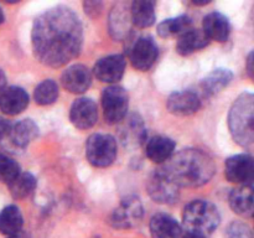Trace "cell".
<instances>
[{"instance_id":"cell-18","label":"cell","mask_w":254,"mask_h":238,"mask_svg":"<svg viewBox=\"0 0 254 238\" xmlns=\"http://www.w3.org/2000/svg\"><path fill=\"white\" fill-rule=\"evenodd\" d=\"M175 141L168 136L156 135L149 139L145 146V154L153 163L165 164L175 151Z\"/></svg>"},{"instance_id":"cell-37","label":"cell","mask_w":254,"mask_h":238,"mask_svg":"<svg viewBox=\"0 0 254 238\" xmlns=\"http://www.w3.org/2000/svg\"><path fill=\"white\" fill-rule=\"evenodd\" d=\"M208 2H210V0H193L195 5H207Z\"/></svg>"},{"instance_id":"cell-39","label":"cell","mask_w":254,"mask_h":238,"mask_svg":"<svg viewBox=\"0 0 254 238\" xmlns=\"http://www.w3.org/2000/svg\"><path fill=\"white\" fill-rule=\"evenodd\" d=\"M253 217H254V213H253Z\"/></svg>"},{"instance_id":"cell-8","label":"cell","mask_w":254,"mask_h":238,"mask_svg":"<svg viewBox=\"0 0 254 238\" xmlns=\"http://www.w3.org/2000/svg\"><path fill=\"white\" fill-rule=\"evenodd\" d=\"M159 50L158 45L153 37L143 36L139 37L130 49L129 59L131 64L138 71H148L158 59Z\"/></svg>"},{"instance_id":"cell-14","label":"cell","mask_w":254,"mask_h":238,"mask_svg":"<svg viewBox=\"0 0 254 238\" xmlns=\"http://www.w3.org/2000/svg\"><path fill=\"white\" fill-rule=\"evenodd\" d=\"M61 82L66 91L73 94H81L91 87L92 73L83 64H73L62 73Z\"/></svg>"},{"instance_id":"cell-34","label":"cell","mask_w":254,"mask_h":238,"mask_svg":"<svg viewBox=\"0 0 254 238\" xmlns=\"http://www.w3.org/2000/svg\"><path fill=\"white\" fill-rule=\"evenodd\" d=\"M181 238H206V236L202 235V233L192 232V231H186Z\"/></svg>"},{"instance_id":"cell-33","label":"cell","mask_w":254,"mask_h":238,"mask_svg":"<svg viewBox=\"0 0 254 238\" xmlns=\"http://www.w3.org/2000/svg\"><path fill=\"white\" fill-rule=\"evenodd\" d=\"M10 128H11V125H10L9 121L0 117V141L4 138H6V136H9Z\"/></svg>"},{"instance_id":"cell-16","label":"cell","mask_w":254,"mask_h":238,"mask_svg":"<svg viewBox=\"0 0 254 238\" xmlns=\"http://www.w3.org/2000/svg\"><path fill=\"white\" fill-rule=\"evenodd\" d=\"M202 31L205 32L208 40L226 42L231 34V24L225 15L213 11L203 17Z\"/></svg>"},{"instance_id":"cell-27","label":"cell","mask_w":254,"mask_h":238,"mask_svg":"<svg viewBox=\"0 0 254 238\" xmlns=\"http://www.w3.org/2000/svg\"><path fill=\"white\" fill-rule=\"evenodd\" d=\"M59 98V86L52 79H45L36 86L34 99L39 106H50Z\"/></svg>"},{"instance_id":"cell-38","label":"cell","mask_w":254,"mask_h":238,"mask_svg":"<svg viewBox=\"0 0 254 238\" xmlns=\"http://www.w3.org/2000/svg\"><path fill=\"white\" fill-rule=\"evenodd\" d=\"M2 21H4V14H2L1 9H0V25H1Z\"/></svg>"},{"instance_id":"cell-29","label":"cell","mask_w":254,"mask_h":238,"mask_svg":"<svg viewBox=\"0 0 254 238\" xmlns=\"http://www.w3.org/2000/svg\"><path fill=\"white\" fill-rule=\"evenodd\" d=\"M114 19L111 17V21H109V26H111V32L116 39H122V37L126 35V31H128V22L130 19L127 12L121 11V10L117 7V10L113 11Z\"/></svg>"},{"instance_id":"cell-12","label":"cell","mask_w":254,"mask_h":238,"mask_svg":"<svg viewBox=\"0 0 254 238\" xmlns=\"http://www.w3.org/2000/svg\"><path fill=\"white\" fill-rule=\"evenodd\" d=\"M127 60L123 55H109L94 64L93 73L101 82L117 83L126 71Z\"/></svg>"},{"instance_id":"cell-7","label":"cell","mask_w":254,"mask_h":238,"mask_svg":"<svg viewBox=\"0 0 254 238\" xmlns=\"http://www.w3.org/2000/svg\"><path fill=\"white\" fill-rule=\"evenodd\" d=\"M225 175L230 182L254 190V158L250 154L230 156L225 163Z\"/></svg>"},{"instance_id":"cell-5","label":"cell","mask_w":254,"mask_h":238,"mask_svg":"<svg viewBox=\"0 0 254 238\" xmlns=\"http://www.w3.org/2000/svg\"><path fill=\"white\" fill-rule=\"evenodd\" d=\"M86 158L94 168H108L117 158V141L109 134H92L86 141Z\"/></svg>"},{"instance_id":"cell-19","label":"cell","mask_w":254,"mask_h":238,"mask_svg":"<svg viewBox=\"0 0 254 238\" xmlns=\"http://www.w3.org/2000/svg\"><path fill=\"white\" fill-rule=\"evenodd\" d=\"M233 73L227 68H216L201 81V92L205 97L216 96L232 82Z\"/></svg>"},{"instance_id":"cell-30","label":"cell","mask_w":254,"mask_h":238,"mask_svg":"<svg viewBox=\"0 0 254 238\" xmlns=\"http://www.w3.org/2000/svg\"><path fill=\"white\" fill-rule=\"evenodd\" d=\"M225 238H253V232L247 223L233 221L226 228Z\"/></svg>"},{"instance_id":"cell-20","label":"cell","mask_w":254,"mask_h":238,"mask_svg":"<svg viewBox=\"0 0 254 238\" xmlns=\"http://www.w3.org/2000/svg\"><path fill=\"white\" fill-rule=\"evenodd\" d=\"M231 210L240 216H248L254 213V190L248 186H240L233 188L228 197Z\"/></svg>"},{"instance_id":"cell-6","label":"cell","mask_w":254,"mask_h":238,"mask_svg":"<svg viewBox=\"0 0 254 238\" xmlns=\"http://www.w3.org/2000/svg\"><path fill=\"white\" fill-rule=\"evenodd\" d=\"M102 107L104 119L108 124H118L127 117L129 97L126 89L117 84L104 88L102 92Z\"/></svg>"},{"instance_id":"cell-1","label":"cell","mask_w":254,"mask_h":238,"mask_svg":"<svg viewBox=\"0 0 254 238\" xmlns=\"http://www.w3.org/2000/svg\"><path fill=\"white\" fill-rule=\"evenodd\" d=\"M31 42L35 57L41 63L54 68L62 67L81 52L82 24L69 7H52L35 19Z\"/></svg>"},{"instance_id":"cell-22","label":"cell","mask_w":254,"mask_h":238,"mask_svg":"<svg viewBox=\"0 0 254 238\" xmlns=\"http://www.w3.org/2000/svg\"><path fill=\"white\" fill-rule=\"evenodd\" d=\"M131 22L139 29H146L155 22V4L150 0H135L130 7Z\"/></svg>"},{"instance_id":"cell-21","label":"cell","mask_w":254,"mask_h":238,"mask_svg":"<svg viewBox=\"0 0 254 238\" xmlns=\"http://www.w3.org/2000/svg\"><path fill=\"white\" fill-rule=\"evenodd\" d=\"M210 40L206 36L205 32L201 30L190 29L189 31L184 32L179 36L178 44H176V51L181 56H189L198 50L205 49L208 45Z\"/></svg>"},{"instance_id":"cell-4","label":"cell","mask_w":254,"mask_h":238,"mask_svg":"<svg viewBox=\"0 0 254 238\" xmlns=\"http://www.w3.org/2000/svg\"><path fill=\"white\" fill-rule=\"evenodd\" d=\"M221 216L217 207L203 200L192 201L185 206L183 212V225L186 231L207 236L220 226Z\"/></svg>"},{"instance_id":"cell-15","label":"cell","mask_w":254,"mask_h":238,"mask_svg":"<svg viewBox=\"0 0 254 238\" xmlns=\"http://www.w3.org/2000/svg\"><path fill=\"white\" fill-rule=\"evenodd\" d=\"M29 94L24 88L16 86L6 87L0 93V111L6 116H16L29 106Z\"/></svg>"},{"instance_id":"cell-32","label":"cell","mask_w":254,"mask_h":238,"mask_svg":"<svg viewBox=\"0 0 254 238\" xmlns=\"http://www.w3.org/2000/svg\"><path fill=\"white\" fill-rule=\"evenodd\" d=\"M246 71H247L248 77L254 82V50L248 54L247 60H246Z\"/></svg>"},{"instance_id":"cell-23","label":"cell","mask_w":254,"mask_h":238,"mask_svg":"<svg viewBox=\"0 0 254 238\" xmlns=\"http://www.w3.org/2000/svg\"><path fill=\"white\" fill-rule=\"evenodd\" d=\"M39 135V126L31 119H22L10 128L9 138L20 148H25Z\"/></svg>"},{"instance_id":"cell-35","label":"cell","mask_w":254,"mask_h":238,"mask_svg":"<svg viewBox=\"0 0 254 238\" xmlns=\"http://www.w3.org/2000/svg\"><path fill=\"white\" fill-rule=\"evenodd\" d=\"M6 238H31V236L29 235L27 232H25V231H19V232L14 233V235L11 236H7Z\"/></svg>"},{"instance_id":"cell-11","label":"cell","mask_w":254,"mask_h":238,"mask_svg":"<svg viewBox=\"0 0 254 238\" xmlns=\"http://www.w3.org/2000/svg\"><path fill=\"white\" fill-rule=\"evenodd\" d=\"M69 120L77 129L86 130L98 120V107L91 98L76 99L69 109Z\"/></svg>"},{"instance_id":"cell-28","label":"cell","mask_w":254,"mask_h":238,"mask_svg":"<svg viewBox=\"0 0 254 238\" xmlns=\"http://www.w3.org/2000/svg\"><path fill=\"white\" fill-rule=\"evenodd\" d=\"M20 174V165L5 154L0 153V181L9 185Z\"/></svg>"},{"instance_id":"cell-2","label":"cell","mask_w":254,"mask_h":238,"mask_svg":"<svg viewBox=\"0 0 254 238\" xmlns=\"http://www.w3.org/2000/svg\"><path fill=\"white\" fill-rule=\"evenodd\" d=\"M159 170L179 187H198L213 178L216 165L205 151L190 148L174 154Z\"/></svg>"},{"instance_id":"cell-10","label":"cell","mask_w":254,"mask_h":238,"mask_svg":"<svg viewBox=\"0 0 254 238\" xmlns=\"http://www.w3.org/2000/svg\"><path fill=\"white\" fill-rule=\"evenodd\" d=\"M146 188L153 201L163 205L175 202L179 197V186L166 178L160 170L155 171L149 178Z\"/></svg>"},{"instance_id":"cell-9","label":"cell","mask_w":254,"mask_h":238,"mask_svg":"<svg viewBox=\"0 0 254 238\" xmlns=\"http://www.w3.org/2000/svg\"><path fill=\"white\" fill-rule=\"evenodd\" d=\"M143 217V206L138 197H127L113 211L111 225L119 230H127L138 225Z\"/></svg>"},{"instance_id":"cell-26","label":"cell","mask_w":254,"mask_h":238,"mask_svg":"<svg viewBox=\"0 0 254 238\" xmlns=\"http://www.w3.org/2000/svg\"><path fill=\"white\" fill-rule=\"evenodd\" d=\"M36 187V178L30 173H20L11 182L9 183L10 193L14 198L22 200L31 195Z\"/></svg>"},{"instance_id":"cell-3","label":"cell","mask_w":254,"mask_h":238,"mask_svg":"<svg viewBox=\"0 0 254 238\" xmlns=\"http://www.w3.org/2000/svg\"><path fill=\"white\" fill-rule=\"evenodd\" d=\"M228 129L238 145L254 150V92H245L233 102L228 113Z\"/></svg>"},{"instance_id":"cell-31","label":"cell","mask_w":254,"mask_h":238,"mask_svg":"<svg viewBox=\"0 0 254 238\" xmlns=\"http://www.w3.org/2000/svg\"><path fill=\"white\" fill-rule=\"evenodd\" d=\"M84 11L89 16L96 17L101 14L102 11V2L99 1H86L84 2Z\"/></svg>"},{"instance_id":"cell-25","label":"cell","mask_w":254,"mask_h":238,"mask_svg":"<svg viewBox=\"0 0 254 238\" xmlns=\"http://www.w3.org/2000/svg\"><path fill=\"white\" fill-rule=\"evenodd\" d=\"M191 27V19L186 15H180V16L171 17L161 21L158 25V35L163 39L166 37L176 36V35H183L184 32L189 31Z\"/></svg>"},{"instance_id":"cell-13","label":"cell","mask_w":254,"mask_h":238,"mask_svg":"<svg viewBox=\"0 0 254 238\" xmlns=\"http://www.w3.org/2000/svg\"><path fill=\"white\" fill-rule=\"evenodd\" d=\"M166 108L174 116H192L201 108V99L192 91L174 92L166 101Z\"/></svg>"},{"instance_id":"cell-36","label":"cell","mask_w":254,"mask_h":238,"mask_svg":"<svg viewBox=\"0 0 254 238\" xmlns=\"http://www.w3.org/2000/svg\"><path fill=\"white\" fill-rule=\"evenodd\" d=\"M5 88H6V77H5V73L2 72V69H0V93Z\"/></svg>"},{"instance_id":"cell-24","label":"cell","mask_w":254,"mask_h":238,"mask_svg":"<svg viewBox=\"0 0 254 238\" xmlns=\"http://www.w3.org/2000/svg\"><path fill=\"white\" fill-rule=\"evenodd\" d=\"M24 218L19 207L14 205H9L0 211V233L11 236L14 233L22 230Z\"/></svg>"},{"instance_id":"cell-17","label":"cell","mask_w":254,"mask_h":238,"mask_svg":"<svg viewBox=\"0 0 254 238\" xmlns=\"http://www.w3.org/2000/svg\"><path fill=\"white\" fill-rule=\"evenodd\" d=\"M150 235L153 238H181L183 230L178 221L166 213H156L151 217Z\"/></svg>"}]
</instances>
